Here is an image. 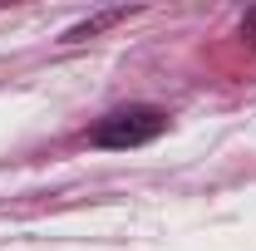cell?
<instances>
[{
  "label": "cell",
  "mask_w": 256,
  "mask_h": 251,
  "mask_svg": "<svg viewBox=\"0 0 256 251\" xmlns=\"http://www.w3.org/2000/svg\"><path fill=\"white\" fill-rule=\"evenodd\" d=\"M128 10H108V15H94V20H84V25H74V30L64 34V40H89L94 30H104V25H114V20H124Z\"/></svg>",
  "instance_id": "7a4b0ae2"
},
{
  "label": "cell",
  "mask_w": 256,
  "mask_h": 251,
  "mask_svg": "<svg viewBox=\"0 0 256 251\" xmlns=\"http://www.w3.org/2000/svg\"><path fill=\"white\" fill-rule=\"evenodd\" d=\"M168 133V114L162 108H148V104H133V108H118L108 118H98L89 143L94 148H143Z\"/></svg>",
  "instance_id": "6da1fadb"
}]
</instances>
